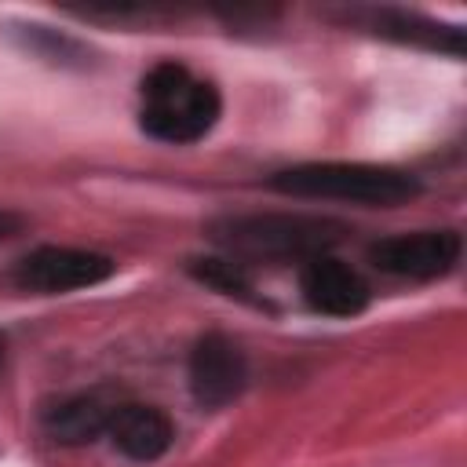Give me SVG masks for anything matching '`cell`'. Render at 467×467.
Returning <instances> with one entry per match:
<instances>
[{"instance_id":"cell-11","label":"cell","mask_w":467,"mask_h":467,"mask_svg":"<svg viewBox=\"0 0 467 467\" xmlns=\"http://www.w3.org/2000/svg\"><path fill=\"white\" fill-rule=\"evenodd\" d=\"M190 274L201 281V285H208V288H215V292H223V296H237V299H252V277H248V270H244V263H237V259H193L190 263Z\"/></svg>"},{"instance_id":"cell-7","label":"cell","mask_w":467,"mask_h":467,"mask_svg":"<svg viewBox=\"0 0 467 467\" xmlns=\"http://www.w3.org/2000/svg\"><path fill=\"white\" fill-rule=\"evenodd\" d=\"M299 288H303V299L310 303V310L328 314V317H354L368 306V296H372L365 277L332 255H317V259L303 263Z\"/></svg>"},{"instance_id":"cell-1","label":"cell","mask_w":467,"mask_h":467,"mask_svg":"<svg viewBox=\"0 0 467 467\" xmlns=\"http://www.w3.org/2000/svg\"><path fill=\"white\" fill-rule=\"evenodd\" d=\"M212 241L230 252V259L244 263H270V259H296L310 263L328 255L332 244L343 241V223L321 215H288V212H252V215H226L208 226Z\"/></svg>"},{"instance_id":"cell-5","label":"cell","mask_w":467,"mask_h":467,"mask_svg":"<svg viewBox=\"0 0 467 467\" xmlns=\"http://www.w3.org/2000/svg\"><path fill=\"white\" fill-rule=\"evenodd\" d=\"M460 234L456 230H416V234H394L368 248V259L394 277L431 281L449 274L460 263Z\"/></svg>"},{"instance_id":"cell-10","label":"cell","mask_w":467,"mask_h":467,"mask_svg":"<svg viewBox=\"0 0 467 467\" xmlns=\"http://www.w3.org/2000/svg\"><path fill=\"white\" fill-rule=\"evenodd\" d=\"M358 18H365V26L379 36H394L401 44H423V47H438L449 55H463V33L456 26H441L434 18L412 15V11H358Z\"/></svg>"},{"instance_id":"cell-12","label":"cell","mask_w":467,"mask_h":467,"mask_svg":"<svg viewBox=\"0 0 467 467\" xmlns=\"http://www.w3.org/2000/svg\"><path fill=\"white\" fill-rule=\"evenodd\" d=\"M22 40H26V47H29L33 55H40V58L84 66V47H80L77 40L62 36V33H51V29H44V26H26V29H22Z\"/></svg>"},{"instance_id":"cell-13","label":"cell","mask_w":467,"mask_h":467,"mask_svg":"<svg viewBox=\"0 0 467 467\" xmlns=\"http://www.w3.org/2000/svg\"><path fill=\"white\" fill-rule=\"evenodd\" d=\"M22 215L18 212H7V208H0V241H7V237H15L18 230H22Z\"/></svg>"},{"instance_id":"cell-9","label":"cell","mask_w":467,"mask_h":467,"mask_svg":"<svg viewBox=\"0 0 467 467\" xmlns=\"http://www.w3.org/2000/svg\"><path fill=\"white\" fill-rule=\"evenodd\" d=\"M117 405L120 401H109L102 394H77V398L58 401L55 409H47L44 427L62 445H84V441H95L99 434H106Z\"/></svg>"},{"instance_id":"cell-14","label":"cell","mask_w":467,"mask_h":467,"mask_svg":"<svg viewBox=\"0 0 467 467\" xmlns=\"http://www.w3.org/2000/svg\"><path fill=\"white\" fill-rule=\"evenodd\" d=\"M0 358H4V343H0Z\"/></svg>"},{"instance_id":"cell-2","label":"cell","mask_w":467,"mask_h":467,"mask_svg":"<svg viewBox=\"0 0 467 467\" xmlns=\"http://www.w3.org/2000/svg\"><path fill=\"white\" fill-rule=\"evenodd\" d=\"M139 95H142L139 106L142 131L175 146L204 139L223 113L219 88L212 80L193 77L182 62H157L142 77Z\"/></svg>"},{"instance_id":"cell-8","label":"cell","mask_w":467,"mask_h":467,"mask_svg":"<svg viewBox=\"0 0 467 467\" xmlns=\"http://www.w3.org/2000/svg\"><path fill=\"white\" fill-rule=\"evenodd\" d=\"M106 434H109V441H113L128 460L150 463V460H161V456L171 449L175 427H171V420H168L161 409L124 401V405L113 409Z\"/></svg>"},{"instance_id":"cell-6","label":"cell","mask_w":467,"mask_h":467,"mask_svg":"<svg viewBox=\"0 0 467 467\" xmlns=\"http://www.w3.org/2000/svg\"><path fill=\"white\" fill-rule=\"evenodd\" d=\"M244 383H248V365H244V354L234 339H226L223 332H208L193 343L190 390H193L197 405L223 409L234 398H241Z\"/></svg>"},{"instance_id":"cell-4","label":"cell","mask_w":467,"mask_h":467,"mask_svg":"<svg viewBox=\"0 0 467 467\" xmlns=\"http://www.w3.org/2000/svg\"><path fill=\"white\" fill-rule=\"evenodd\" d=\"M117 263L102 252H88V248H66V244H44L36 252H29L18 270L15 281L26 292H40V296H58V292H77V288H91L106 277H113Z\"/></svg>"},{"instance_id":"cell-3","label":"cell","mask_w":467,"mask_h":467,"mask_svg":"<svg viewBox=\"0 0 467 467\" xmlns=\"http://www.w3.org/2000/svg\"><path fill=\"white\" fill-rule=\"evenodd\" d=\"M274 190L292 197H321V201H350L368 208H394L420 193L416 175L387 164H361V161H321V164H296L270 179Z\"/></svg>"}]
</instances>
